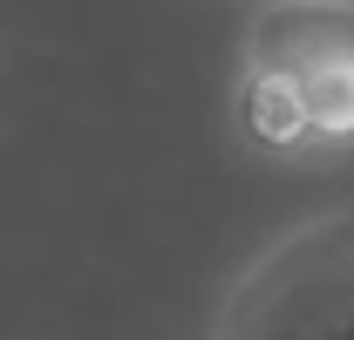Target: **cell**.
Here are the masks:
<instances>
[{"label":"cell","instance_id":"2","mask_svg":"<svg viewBox=\"0 0 354 340\" xmlns=\"http://www.w3.org/2000/svg\"><path fill=\"white\" fill-rule=\"evenodd\" d=\"M245 62L286 75L313 150H354V0H272L245 28Z\"/></svg>","mask_w":354,"mask_h":340},{"label":"cell","instance_id":"1","mask_svg":"<svg viewBox=\"0 0 354 340\" xmlns=\"http://www.w3.org/2000/svg\"><path fill=\"white\" fill-rule=\"evenodd\" d=\"M218 340H354V205L272 238L239 272Z\"/></svg>","mask_w":354,"mask_h":340},{"label":"cell","instance_id":"3","mask_svg":"<svg viewBox=\"0 0 354 340\" xmlns=\"http://www.w3.org/2000/svg\"><path fill=\"white\" fill-rule=\"evenodd\" d=\"M232 123L252 150H272V157H307L313 150V123L300 109V95L286 75H272L259 62H239V82H232Z\"/></svg>","mask_w":354,"mask_h":340}]
</instances>
